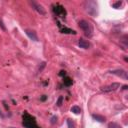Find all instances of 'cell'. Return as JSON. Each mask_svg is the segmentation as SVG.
<instances>
[{
    "label": "cell",
    "instance_id": "obj_18",
    "mask_svg": "<svg viewBox=\"0 0 128 128\" xmlns=\"http://www.w3.org/2000/svg\"><path fill=\"white\" fill-rule=\"evenodd\" d=\"M0 117H1V118H3V117H4V115L1 113V111H0Z\"/></svg>",
    "mask_w": 128,
    "mask_h": 128
},
{
    "label": "cell",
    "instance_id": "obj_12",
    "mask_svg": "<svg viewBox=\"0 0 128 128\" xmlns=\"http://www.w3.org/2000/svg\"><path fill=\"white\" fill-rule=\"evenodd\" d=\"M67 125H68V128H75V125L71 119H67Z\"/></svg>",
    "mask_w": 128,
    "mask_h": 128
},
{
    "label": "cell",
    "instance_id": "obj_7",
    "mask_svg": "<svg viewBox=\"0 0 128 128\" xmlns=\"http://www.w3.org/2000/svg\"><path fill=\"white\" fill-rule=\"evenodd\" d=\"M78 45H79L80 48H83V49H88V48L90 47L89 41H87V40H85V39H83V38H80V39H79Z\"/></svg>",
    "mask_w": 128,
    "mask_h": 128
},
{
    "label": "cell",
    "instance_id": "obj_2",
    "mask_svg": "<svg viewBox=\"0 0 128 128\" xmlns=\"http://www.w3.org/2000/svg\"><path fill=\"white\" fill-rule=\"evenodd\" d=\"M79 27L83 30L84 34L87 37H91L93 35V26L86 20H80L79 21Z\"/></svg>",
    "mask_w": 128,
    "mask_h": 128
},
{
    "label": "cell",
    "instance_id": "obj_1",
    "mask_svg": "<svg viewBox=\"0 0 128 128\" xmlns=\"http://www.w3.org/2000/svg\"><path fill=\"white\" fill-rule=\"evenodd\" d=\"M84 9L90 16L95 17L98 15V4L96 1H93V0L86 1L84 4Z\"/></svg>",
    "mask_w": 128,
    "mask_h": 128
},
{
    "label": "cell",
    "instance_id": "obj_10",
    "mask_svg": "<svg viewBox=\"0 0 128 128\" xmlns=\"http://www.w3.org/2000/svg\"><path fill=\"white\" fill-rule=\"evenodd\" d=\"M71 111H72L73 113H75V114H79V113L81 112V108H80L79 106H73V107L71 108Z\"/></svg>",
    "mask_w": 128,
    "mask_h": 128
},
{
    "label": "cell",
    "instance_id": "obj_20",
    "mask_svg": "<svg viewBox=\"0 0 128 128\" xmlns=\"http://www.w3.org/2000/svg\"><path fill=\"white\" fill-rule=\"evenodd\" d=\"M9 128H14V127H9Z\"/></svg>",
    "mask_w": 128,
    "mask_h": 128
},
{
    "label": "cell",
    "instance_id": "obj_4",
    "mask_svg": "<svg viewBox=\"0 0 128 128\" xmlns=\"http://www.w3.org/2000/svg\"><path fill=\"white\" fill-rule=\"evenodd\" d=\"M30 4H31V6H32L39 14H41V15H46V11H45L44 7H43L40 3H37V2H35V1H30Z\"/></svg>",
    "mask_w": 128,
    "mask_h": 128
},
{
    "label": "cell",
    "instance_id": "obj_19",
    "mask_svg": "<svg viewBox=\"0 0 128 128\" xmlns=\"http://www.w3.org/2000/svg\"><path fill=\"white\" fill-rule=\"evenodd\" d=\"M123 89H124V90L127 89V85H124V86H123Z\"/></svg>",
    "mask_w": 128,
    "mask_h": 128
},
{
    "label": "cell",
    "instance_id": "obj_3",
    "mask_svg": "<svg viewBox=\"0 0 128 128\" xmlns=\"http://www.w3.org/2000/svg\"><path fill=\"white\" fill-rule=\"evenodd\" d=\"M23 125L26 126L27 128H39L35 123L34 119L28 114H25V116L23 117Z\"/></svg>",
    "mask_w": 128,
    "mask_h": 128
},
{
    "label": "cell",
    "instance_id": "obj_5",
    "mask_svg": "<svg viewBox=\"0 0 128 128\" xmlns=\"http://www.w3.org/2000/svg\"><path fill=\"white\" fill-rule=\"evenodd\" d=\"M120 87V84L119 83H112L108 86H105V87H102L101 90L103 92H110V91H115L116 89H118Z\"/></svg>",
    "mask_w": 128,
    "mask_h": 128
},
{
    "label": "cell",
    "instance_id": "obj_17",
    "mask_svg": "<svg viewBox=\"0 0 128 128\" xmlns=\"http://www.w3.org/2000/svg\"><path fill=\"white\" fill-rule=\"evenodd\" d=\"M45 99H46V95H43V96H42V98H41V100H42V101H44Z\"/></svg>",
    "mask_w": 128,
    "mask_h": 128
},
{
    "label": "cell",
    "instance_id": "obj_14",
    "mask_svg": "<svg viewBox=\"0 0 128 128\" xmlns=\"http://www.w3.org/2000/svg\"><path fill=\"white\" fill-rule=\"evenodd\" d=\"M62 101H63V96H60L59 98H58V100H57V106H61L62 105Z\"/></svg>",
    "mask_w": 128,
    "mask_h": 128
},
{
    "label": "cell",
    "instance_id": "obj_13",
    "mask_svg": "<svg viewBox=\"0 0 128 128\" xmlns=\"http://www.w3.org/2000/svg\"><path fill=\"white\" fill-rule=\"evenodd\" d=\"M121 5H122V2H121V1H117L116 3H113V4H112V6H113L114 8H116V9H118Z\"/></svg>",
    "mask_w": 128,
    "mask_h": 128
},
{
    "label": "cell",
    "instance_id": "obj_16",
    "mask_svg": "<svg viewBox=\"0 0 128 128\" xmlns=\"http://www.w3.org/2000/svg\"><path fill=\"white\" fill-rule=\"evenodd\" d=\"M0 27H1V28H2V30H4V31L6 30V28H5V26H4V24H3V22H2V20H1V19H0Z\"/></svg>",
    "mask_w": 128,
    "mask_h": 128
},
{
    "label": "cell",
    "instance_id": "obj_15",
    "mask_svg": "<svg viewBox=\"0 0 128 128\" xmlns=\"http://www.w3.org/2000/svg\"><path fill=\"white\" fill-rule=\"evenodd\" d=\"M50 120H51V121H50L51 124H55V123L57 122V116H52Z\"/></svg>",
    "mask_w": 128,
    "mask_h": 128
},
{
    "label": "cell",
    "instance_id": "obj_9",
    "mask_svg": "<svg viewBox=\"0 0 128 128\" xmlns=\"http://www.w3.org/2000/svg\"><path fill=\"white\" fill-rule=\"evenodd\" d=\"M92 117H93V119H95V120L98 121V122H105V117H103V116H101V115L93 114Z\"/></svg>",
    "mask_w": 128,
    "mask_h": 128
},
{
    "label": "cell",
    "instance_id": "obj_11",
    "mask_svg": "<svg viewBox=\"0 0 128 128\" xmlns=\"http://www.w3.org/2000/svg\"><path fill=\"white\" fill-rule=\"evenodd\" d=\"M108 128H122V127L119 124L115 123V122H111V123L108 124Z\"/></svg>",
    "mask_w": 128,
    "mask_h": 128
},
{
    "label": "cell",
    "instance_id": "obj_6",
    "mask_svg": "<svg viewBox=\"0 0 128 128\" xmlns=\"http://www.w3.org/2000/svg\"><path fill=\"white\" fill-rule=\"evenodd\" d=\"M112 74L116 75V76H119L121 78H124V79H128V75H127V72L123 69H118V70H113L111 71Z\"/></svg>",
    "mask_w": 128,
    "mask_h": 128
},
{
    "label": "cell",
    "instance_id": "obj_8",
    "mask_svg": "<svg viewBox=\"0 0 128 128\" xmlns=\"http://www.w3.org/2000/svg\"><path fill=\"white\" fill-rule=\"evenodd\" d=\"M26 34H27V36H28L30 39H32L33 41H38V36H37V34H36L35 31L26 30Z\"/></svg>",
    "mask_w": 128,
    "mask_h": 128
}]
</instances>
